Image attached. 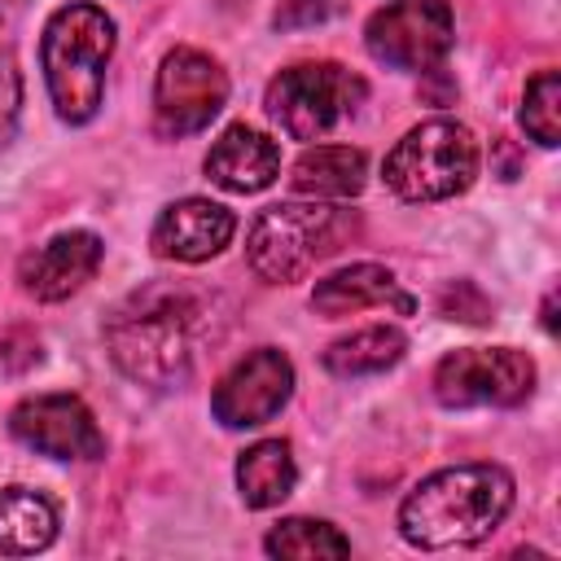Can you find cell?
Segmentation results:
<instances>
[{
    "instance_id": "ffe728a7",
    "label": "cell",
    "mask_w": 561,
    "mask_h": 561,
    "mask_svg": "<svg viewBox=\"0 0 561 561\" xmlns=\"http://www.w3.org/2000/svg\"><path fill=\"white\" fill-rule=\"evenodd\" d=\"M263 548L272 557H294V561H320V557H346L351 539L342 530H333L329 522H311V517H285L280 526L267 530Z\"/></svg>"
},
{
    "instance_id": "d6986e66",
    "label": "cell",
    "mask_w": 561,
    "mask_h": 561,
    "mask_svg": "<svg viewBox=\"0 0 561 561\" xmlns=\"http://www.w3.org/2000/svg\"><path fill=\"white\" fill-rule=\"evenodd\" d=\"M408 351V337L394 324H373L359 329L351 337H337L324 351V368L337 377H364V373H386L390 364H399Z\"/></svg>"
},
{
    "instance_id": "603a6c76",
    "label": "cell",
    "mask_w": 561,
    "mask_h": 561,
    "mask_svg": "<svg viewBox=\"0 0 561 561\" xmlns=\"http://www.w3.org/2000/svg\"><path fill=\"white\" fill-rule=\"evenodd\" d=\"M337 9V0H285L276 9V26H311V22H324L329 13Z\"/></svg>"
},
{
    "instance_id": "3957f363",
    "label": "cell",
    "mask_w": 561,
    "mask_h": 561,
    "mask_svg": "<svg viewBox=\"0 0 561 561\" xmlns=\"http://www.w3.org/2000/svg\"><path fill=\"white\" fill-rule=\"evenodd\" d=\"M110 359L140 386H175L193 359V329L180 294H131L105 324Z\"/></svg>"
},
{
    "instance_id": "277c9868",
    "label": "cell",
    "mask_w": 561,
    "mask_h": 561,
    "mask_svg": "<svg viewBox=\"0 0 561 561\" xmlns=\"http://www.w3.org/2000/svg\"><path fill=\"white\" fill-rule=\"evenodd\" d=\"M346 228H355L346 219V210L337 206H320V202H280L267 206L245 237V259L250 267L272 280V285H289L298 276H307L320 259H329Z\"/></svg>"
},
{
    "instance_id": "52a82bcc",
    "label": "cell",
    "mask_w": 561,
    "mask_h": 561,
    "mask_svg": "<svg viewBox=\"0 0 561 561\" xmlns=\"http://www.w3.org/2000/svg\"><path fill=\"white\" fill-rule=\"evenodd\" d=\"M530 390L535 364L513 346H465L434 368V394L443 408H513Z\"/></svg>"
},
{
    "instance_id": "7402d4cb",
    "label": "cell",
    "mask_w": 561,
    "mask_h": 561,
    "mask_svg": "<svg viewBox=\"0 0 561 561\" xmlns=\"http://www.w3.org/2000/svg\"><path fill=\"white\" fill-rule=\"evenodd\" d=\"M18 110H22V70L9 39H0V149L18 131Z\"/></svg>"
},
{
    "instance_id": "6da1fadb",
    "label": "cell",
    "mask_w": 561,
    "mask_h": 561,
    "mask_svg": "<svg viewBox=\"0 0 561 561\" xmlns=\"http://www.w3.org/2000/svg\"><path fill=\"white\" fill-rule=\"evenodd\" d=\"M513 508V478L504 465H456L430 473L399 504V530L408 543L434 548H469L486 539L504 513Z\"/></svg>"
},
{
    "instance_id": "ac0fdd59",
    "label": "cell",
    "mask_w": 561,
    "mask_h": 561,
    "mask_svg": "<svg viewBox=\"0 0 561 561\" xmlns=\"http://www.w3.org/2000/svg\"><path fill=\"white\" fill-rule=\"evenodd\" d=\"M294 482H298V465H294V451L285 438H263V443L245 447L237 460V486L250 508L280 504L294 491Z\"/></svg>"
},
{
    "instance_id": "8992f818",
    "label": "cell",
    "mask_w": 561,
    "mask_h": 561,
    "mask_svg": "<svg viewBox=\"0 0 561 561\" xmlns=\"http://www.w3.org/2000/svg\"><path fill=\"white\" fill-rule=\"evenodd\" d=\"M359 101H364V79L337 61L289 66L267 83V96H263L276 127L294 140L329 136Z\"/></svg>"
},
{
    "instance_id": "2e32d148",
    "label": "cell",
    "mask_w": 561,
    "mask_h": 561,
    "mask_svg": "<svg viewBox=\"0 0 561 561\" xmlns=\"http://www.w3.org/2000/svg\"><path fill=\"white\" fill-rule=\"evenodd\" d=\"M368 158L351 145H316L294 162V193L302 197H355L364 188Z\"/></svg>"
},
{
    "instance_id": "5b68a950",
    "label": "cell",
    "mask_w": 561,
    "mask_h": 561,
    "mask_svg": "<svg viewBox=\"0 0 561 561\" xmlns=\"http://www.w3.org/2000/svg\"><path fill=\"white\" fill-rule=\"evenodd\" d=\"M478 140L456 118H430L412 127L381 167V180L403 202H443L473 184Z\"/></svg>"
},
{
    "instance_id": "e0dca14e",
    "label": "cell",
    "mask_w": 561,
    "mask_h": 561,
    "mask_svg": "<svg viewBox=\"0 0 561 561\" xmlns=\"http://www.w3.org/2000/svg\"><path fill=\"white\" fill-rule=\"evenodd\" d=\"M57 535L53 504L31 486H4L0 491V552L4 557H31L44 552Z\"/></svg>"
},
{
    "instance_id": "4fadbf2b",
    "label": "cell",
    "mask_w": 561,
    "mask_h": 561,
    "mask_svg": "<svg viewBox=\"0 0 561 561\" xmlns=\"http://www.w3.org/2000/svg\"><path fill=\"white\" fill-rule=\"evenodd\" d=\"M237 232V219L228 206L210 202V197H184L171 202L158 224H153V254L158 259H175V263H202L210 254H219Z\"/></svg>"
},
{
    "instance_id": "5bb4252c",
    "label": "cell",
    "mask_w": 561,
    "mask_h": 561,
    "mask_svg": "<svg viewBox=\"0 0 561 561\" xmlns=\"http://www.w3.org/2000/svg\"><path fill=\"white\" fill-rule=\"evenodd\" d=\"M206 175L228 193H259L280 175V149L272 136L232 123L206 153Z\"/></svg>"
},
{
    "instance_id": "9c48e42d",
    "label": "cell",
    "mask_w": 561,
    "mask_h": 561,
    "mask_svg": "<svg viewBox=\"0 0 561 561\" xmlns=\"http://www.w3.org/2000/svg\"><path fill=\"white\" fill-rule=\"evenodd\" d=\"M228 101V75L215 57L197 48H175L162 57L158 83H153V118L162 136H193L210 127V118Z\"/></svg>"
},
{
    "instance_id": "8fae6325",
    "label": "cell",
    "mask_w": 561,
    "mask_h": 561,
    "mask_svg": "<svg viewBox=\"0 0 561 561\" xmlns=\"http://www.w3.org/2000/svg\"><path fill=\"white\" fill-rule=\"evenodd\" d=\"M9 430L31 451H44L53 460H96L105 451V438L96 430V416L75 394H35L22 399L9 412Z\"/></svg>"
},
{
    "instance_id": "7c38bea8",
    "label": "cell",
    "mask_w": 561,
    "mask_h": 561,
    "mask_svg": "<svg viewBox=\"0 0 561 561\" xmlns=\"http://www.w3.org/2000/svg\"><path fill=\"white\" fill-rule=\"evenodd\" d=\"M96 267H101V237L75 228V232H57L53 241H44L31 254H22L18 280L39 302H61L75 289H83Z\"/></svg>"
},
{
    "instance_id": "44dd1931",
    "label": "cell",
    "mask_w": 561,
    "mask_h": 561,
    "mask_svg": "<svg viewBox=\"0 0 561 561\" xmlns=\"http://www.w3.org/2000/svg\"><path fill=\"white\" fill-rule=\"evenodd\" d=\"M522 127L530 140H539L543 149H552L561 140V79L557 70H539L526 83V101H522Z\"/></svg>"
},
{
    "instance_id": "9a60e30c",
    "label": "cell",
    "mask_w": 561,
    "mask_h": 561,
    "mask_svg": "<svg viewBox=\"0 0 561 561\" xmlns=\"http://www.w3.org/2000/svg\"><path fill=\"white\" fill-rule=\"evenodd\" d=\"M394 302L399 311H412V298L399 294V280L390 276V267L381 263H351L333 276H324L316 289H311V307L329 320L337 316H355L364 307H386Z\"/></svg>"
},
{
    "instance_id": "7a4b0ae2",
    "label": "cell",
    "mask_w": 561,
    "mask_h": 561,
    "mask_svg": "<svg viewBox=\"0 0 561 561\" xmlns=\"http://www.w3.org/2000/svg\"><path fill=\"white\" fill-rule=\"evenodd\" d=\"M114 53V22L96 4H66L48 18L39 61L48 96L66 123H88L105 96V61Z\"/></svg>"
},
{
    "instance_id": "ba28073f",
    "label": "cell",
    "mask_w": 561,
    "mask_h": 561,
    "mask_svg": "<svg viewBox=\"0 0 561 561\" xmlns=\"http://www.w3.org/2000/svg\"><path fill=\"white\" fill-rule=\"evenodd\" d=\"M456 39L447 0H399L368 18L364 44L390 70H434Z\"/></svg>"
},
{
    "instance_id": "30bf717a",
    "label": "cell",
    "mask_w": 561,
    "mask_h": 561,
    "mask_svg": "<svg viewBox=\"0 0 561 561\" xmlns=\"http://www.w3.org/2000/svg\"><path fill=\"white\" fill-rule=\"evenodd\" d=\"M289 394H294V364L280 351L259 346L219 377L210 394V412L228 430H250L272 421L289 403Z\"/></svg>"
}]
</instances>
